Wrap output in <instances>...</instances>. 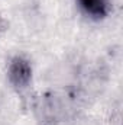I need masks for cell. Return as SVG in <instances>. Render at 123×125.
Instances as JSON below:
<instances>
[{"mask_svg":"<svg viewBox=\"0 0 123 125\" xmlns=\"http://www.w3.org/2000/svg\"><path fill=\"white\" fill-rule=\"evenodd\" d=\"M7 77L10 84L16 90H23L28 87L32 79V67L29 60H26L22 55H16L9 62L7 68Z\"/></svg>","mask_w":123,"mask_h":125,"instance_id":"obj_1","label":"cell"},{"mask_svg":"<svg viewBox=\"0 0 123 125\" xmlns=\"http://www.w3.org/2000/svg\"><path fill=\"white\" fill-rule=\"evenodd\" d=\"M80 7L94 19H103L110 12V0H77Z\"/></svg>","mask_w":123,"mask_h":125,"instance_id":"obj_2","label":"cell"}]
</instances>
